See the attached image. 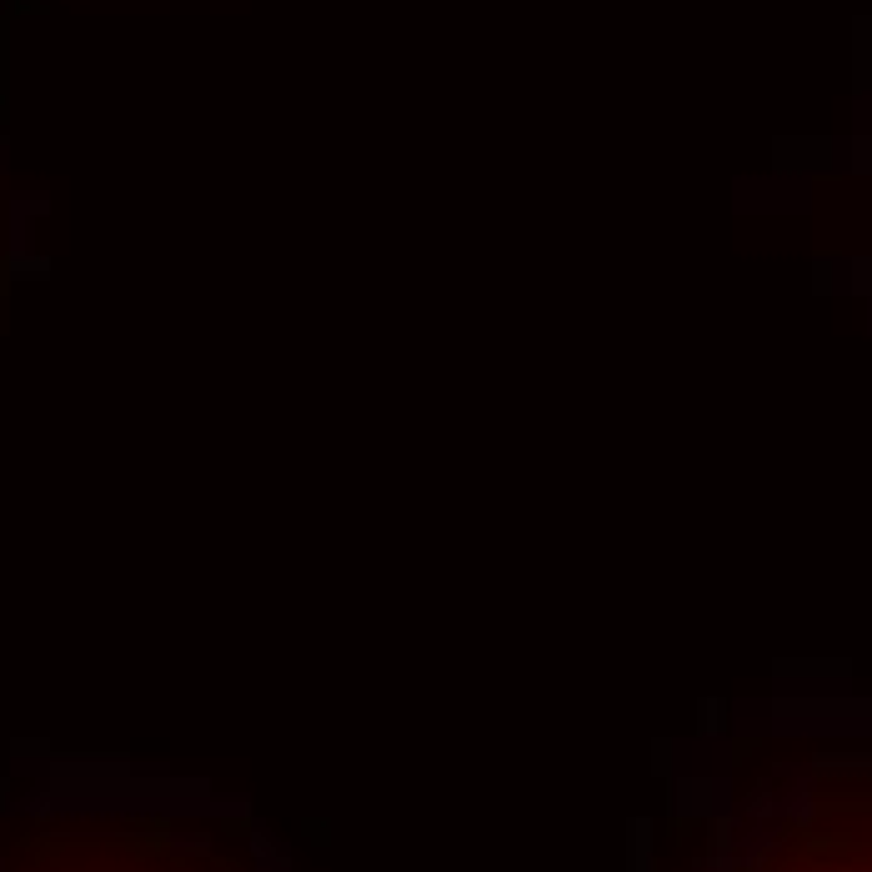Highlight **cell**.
Here are the masks:
<instances>
[{
	"mask_svg": "<svg viewBox=\"0 0 872 872\" xmlns=\"http://www.w3.org/2000/svg\"><path fill=\"white\" fill-rule=\"evenodd\" d=\"M0 872H291L236 822H46L0 852Z\"/></svg>",
	"mask_w": 872,
	"mask_h": 872,
	"instance_id": "obj_1",
	"label": "cell"
},
{
	"mask_svg": "<svg viewBox=\"0 0 872 872\" xmlns=\"http://www.w3.org/2000/svg\"><path fill=\"white\" fill-rule=\"evenodd\" d=\"M727 872H872V762L822 767L767 802Z\"/></svg>",
	"mask_w": 872,
	"mask_h": 872,
	"instance_id": "obj_2",
	"label": "cell"
}]
</instances>
